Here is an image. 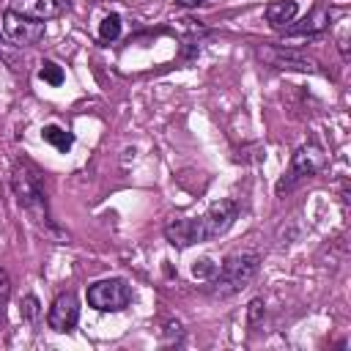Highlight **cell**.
I'll list each match as a JSON object with an SVG mask.
<instances>
[{
	"instance_id": "6da1fadb",
	"label": "cell",
	"mask_w": 351,
	"mask_h": 351,
	"mask_svg": "<svg viewBox=\"0 0 351 351\" xmlns=\"http://www.w3.org/2000/svg\"><path fill=\"white\" fill-rule=\"evenodd\" d=\"M11 184H14V192H16L19 206L27 211V217H30L38 228L55 230V225H52V219H49V206H47V195H44V186H41L38 170H36L30 162H19V165L14 167Z\"/></svg>"
},
{
	"instance_id": "7a4b0ae2",
	"label": "cell",
	"mask_w": 351,
	"mask_h": 351,
	"mask_svg": "<svg viewBox=\"0 0 351 351\" xmlns=\"http://www.w3.org/2000/svg\"><path fill=\"white\" fill-rule=\"evenodd\" d=\"M255 274H258V255H252V252L230 255L222 266H217V274L211 277V293L230 296V293L241 291L244 285H250Z\"/></svg>"
},
{
	"instance_id": "3957f363",
	"label": "cell",
	"mask_w": 351,
	"mask_h": 351,
	"mask_svg": "<svg viewBox=\"0 0 351 351\" xmlns=\"http://www.w3.org/2000/svg\"><path fill=\"white\" fill-rule=\"evenodd\" d=\"M236 217H239V206H236V200H219V203H214L203 217L192 219V236H195V244H197V241L219 239L222 233L230 230V225L236 222Z\"/></svg>"
},
{
	"instance_id": "277c9868",
	"label": "cell",
	"mask_w": 351,
	"mask_h": 351,
	"mask_svg": "<svg viewBox=\"0 0 351 351\" xmlns=\"http://www.w3.org/2000/svg\"><path fill=\"white\" fill-rule=\"evenodd\" d=\"M324 165H326V154H324V148H321V145H315V143H304L302 148H296V154H293V159H291L288 173H285V176H282V181L277 184V195L288 192V189H291L296 181H302V178L318 176V173L324 170Z\"/></svg>"
},
{
	"instance_id": "5b68a950",
	"label": "cell",
	"mask_w": 351,
	"mask_h": 351,
	"mask_svg": "<svg viewBox=\"0 0 351 351\" xmlns=\"http://www.w3.org/2000/svg\"><path fill=\"white\" fill-rule=\"evenodd\" d=\"M132 302V288L126 280L121 277H110V280H99L88 288V304L101 310V313H118Z\"/></svg>"
},
{
	"instance_id": "8992f818",
	"label": "cell",
	"mask_w": 351,
	"mask_h": 351,
	"mask_svg": "<svg viewBox=\"0 0 351 351\" xmlns=\"http://www.w3.org/2000/svg\"><path fill=\"white\" fill-rule=\"evenodd\" d=\"M258 60H263L266 66L271 69H285V71H307V74H321V66L302 55V52H293V49H285V47H274V44H263L255 49Z\"/></svg>"
},
{
	"instance_id": "52a82bcc",
	"label": "cell",
	"mask_w": 351,
	"mask_h": 351,
	"mask_svg": "<svg viewBox=\"0 0 351 351\" xmlns=\"http://www.w3.org/2000/svg\"><path fill=\"white\" fill-rule=\"evenodd\" d=\"M3 33L8 41H14L19 47H30V44H38L44 38V22L5 11L3 14Z\"/></svg>"
},
{
	"instance_id": "ba28073f",
	"label": "cell",
	"mask_w": 351,
	"mask_h": 351,
	"mask_svg": "<svg viewBox=\"0 0 351 351\" xmlns=\"http://www.w3.org/2000/svg\"><path fill=\"white\" fill-rule=\"evenodd\" d=\"M77 321H80V302H77V296H74L71 291H69V293H60V296L52 302L49 313H47L49 329H55V332H69V329L77 326Z\"/></svg>"
},
{
	"instance_id": "9c48e42d",
	"label": "cell",
	"mask_w": 351,
	"mask_h": 351,
	"mask_svg": "<svg viewBox=\"0 0 351 351\" xmlns=\"http://www.w3.org/2000/svg\"><path fill=\"white\" fill-rule=\"evenodd\" d=\"M69 5H71V0H8V11L38 19V22L60 16Z\"/></svg>"
},
{
	"instance_id": "30bf717a",
	"label": "cell",
	"mask_w": 351,
	"mask_h": 351,
	"mask_svg": "<svg viewBox=\"0 0 351 351\" xmlns=\"http://www.w3.org/2000/svg\"><path fill=\"white\" fill-rule=\"evenodd\" d=\"M299 14V5L296 0H271L266 5V22L274 27V30H285Z\"/></svg>"
},
{
	"instance_id": "8fae6325",
	"label": "cell",
	"mask_w": 351,
	"mask_h": 351,
	"mask_svg": "<svg viewBox=\"0 0 351 351\" xmlns=\"http://www.w3.org/2000/svg\"><path fill=\"white\" fill-rule=\"evenodd\" d=\"M165 239L178 247V250H186L195 244V236H192V219H170L165 225Z\"/></svg>"
},
{
	"instance_id": "7c38bea8",
	"label": "cell",
	"mask_w": 351,
	"mask_h": 351,
	"mask_svg": "<svg viewBox=\"0 0 351 351\" xmlns=\"http://www.w3.org/2000/svg\"><path fill=\"white\" fill-rule=\"evenodd\" d=\"M329 25V14L324 11V8H315V11H310L307 16H302L299 22L293 19L288 27H285V33H318V30H324Z\"/></svg>"
},
{
	"instance_id": "4fadbf2b",
	"label": "cell",
	"mask_w": 351,
	"mask_h": 351,
	"mask_svg": "<svg viewBox=\"0 0 351 351\" xmlns=\"http://www.w3.org/2000/svg\"><path fill=\"white\" fill-rule=\"evenodd\" d=\"M41 137H44L49 145H55L58 151H63V154L74 145L71 132H66V129H60V126H55V123H52V126H44V129H41Z\"/></svg>"
},
{
	"instance_id": "5bb4252c",
	"label": "cell",
	"mask_w": 351,
	"mask_h": 351,
	"mask_svg": "<svg viewBox=\"0 0 351 351\" xmlns=\"http://www.w3.org/2000/svg\"><path fill=\"white\" fill-rule=\"evenodd\" d=\"M121 36V16L118 14H107L99 25V38L101 41H115Z\"/></svg>"
},
{
	"instance_id": "9a60e30c",
	"label": "cell",
	"mask_w": 351,
	"mask_h": 351,
	"mask_svg": "<svg viewBox=\"0 0 351 351\" xmlns=\"http://www.w3.org/2000/svg\"><path fill=\"white\" fill-rule=\"evenodd\" d=\"M38 77L44 80V82H49V85H60L63 82V69L58 66V63H52V60H47L44 66H41V71H38Z\"/></svg>"
},
{
	"instance_id": "2e32d148",
	"label": "cell",
	"mask_w": 351,
	"mask_h": 351,
	"mask_svg": "<svg viewBox=\"0 0 351 351\" xmlns=\"http://www.w3.org/2000/svg\"><path fill=\"white\" fill-rule=\"evenodd\" d=\"M192 274H195V277H203V280H211V277L217 274V263H211L208 258H200V261H195Z\"/></svg>"
},
{
	"instance_id": "e0dca14e",
	"label": "cell",
	"mask_w": 351,
	"mask_h": 351,
	"mask_svg": "<svg viewBox=\"0 0 351 351\" xmlns=\"http://www.w3.org/2000/svg\"><path fill=\"white\" fill-rule=\"evenodd\" d=\"M38 313H41V310H38V299H36V296H25V299H22V318H25V321H36Z\"/></svg>"
},
{
	"instance_id": "ac0fdd59",
	"label": "cell",
	"mask_w": 351,
	"mask_h": 351,
	"mask_svg": "<svg viewBox=\"0 0 351 351\" xmlns=\"http://www.w3.org/2000/svg\"><path fill=\"white\" fill-rule=\"evenodd\" d=\"M261 315H263V299H252V302H250V310H247L250 324H258Z\"/></svg>"
},
{
	"instance_id": "d6986e66",
	"label": "cell",
	"mask_w": 351,
	"mask_h": 351,
	"mask_svg": "<svg viewBox=\"0 0 351 351\" xmlns=\"http://www.w3.org/2000/svg\"><path fill=\"white\" fill-rule=\"evenodd\" d=\"M11 293V277H8V271L0 266V299H5Z\"/></svg>"
},
{
	"instance_id": "ffe728a7",
	"label": "cell",
	"mask_w": 351,
	"mask_h": 351,
	"mask_svg": "<svg viewBox=\"0 0 351 351\" xmlns=\"http://www.w3.org/2000/svg\"><path fill=\"white\" fill-rule=\"evenodd\" d=\"M178 5H186V8H192V5H200L203 0H176Z\"/></svg>"
}]
</instances>
